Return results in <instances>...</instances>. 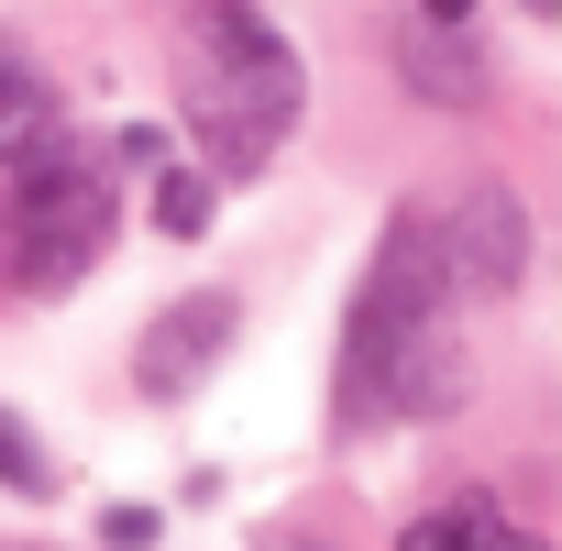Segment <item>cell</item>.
Masks as SVG:
<instances>
[{
    "label": "cell",
    "instance_id": "12",
    "mask_svg": "<svg viewBox=\"0 0 562 551\" xmlns=\"http://www.w3.org/2000/svg\"><path fill=\"white\" fill-rule=\"evenodd\" d=\"M419 23H474V0H419Z\"/></svg>",
    "mask_w": 562,
    "mask_h": 551
},
{
    "label": "cell",
    "instance_id": "2",
    "mask_svg": "<svg viewBox=\"0 0 562 551\" xmlns=\"http://www.w3.org/2000/svg\"><path fill=\"white\" fill-rule=\"evenodd\" d=\"M166 67H177V122L210 155L199 166L210 188H254L310 111V67L265 0H188L166 34Z\"/></svg>",
    "mask_w": 562,
    "mask_h": 551
},
{
    "label": "cell",
    "instance_id": "14",
    "mask_svg": "<svg viewBox=\"0 0 562 551\" xmlns=\"http://www.w3.org/2000/svg\"><path fill=\"white\" fill-rule=\"evenodd\" d=\"M0 551H34V540H0Z\"/></svg>",
    "mask_w": 562,
    "mask_h": 551
},
{
    "label": "cell",
    "instance_id": "11",
    "mask_svg": "<svg viewBox=\"0 0 562 551\" xmlns=\"http://www.w3.org/2000/svg\"><path fill=\"white\" fill-rule=\"evenodd\" d=\"M100 540H111V551H155V540H166V518L122 496V507H100Z\"/></svg>",
    "mask_w": 562,
    "mask_h": 551
},
{
    "label": "cell",
    "instance_id": "6",
    "mask_svg": "<svg viewBox=\"0 0 562 551\" xmlns=\"http://www.w3.org/2000/svg\"><path fill=\"white\" fill-rule=\"evenodd\" d=\"M397 89L408 100H430V111H485L496 100V67H485V45H474V23H397Z\"/></svg>",
    "mask_w": 562,
    "mask_h": 551
},
{
    "label": "cell",
    "instance_id": "13",
    "mask_svg": "<svg viewBox=\"0 0 562 551\" xmlns=\"http://www.w3.org/2000/svg\"><path fill=\"white\" fill-rule=\"evenodd\" d=\"M518 12H529V23H551V12H562V0H518Z\"/></svg>",
    "mask_w": 562,
    "mask_h": 551
},
{
    "label": "cell",
    "instance_id": "10",
    "mask_svg": "<svg viewBox=\"0 0 562 551\" xmlns=\"http://www.w3.org/2000/svg\"><path fill=\"white\" fill-rule=\"evenodd\" d=\"M210 210H221V199H210V177H199V166H155V232H166V243H199V232H210Z\"/></svg>",
    "mask_w": 562,
    "mask_h": 551
},
{
    "label": "cell",
    "instance_id": "3",
    "mask_svg": "<svg viewBox=\"0 0 562 551\" xmlns=\"http://www.w3.org/2000/svg\"><path fill=\"white\" fill-rule=\"evenodd\" d=\"M122 232V188L111 166L67 133L45 166H12V199H0V276H12L23 299H78L100 254Z\"/></svg>",
    "mask_w": 562,
    "mask_h": 551
},
{
    "label": "cell",
    "instance_id": "9",
    "mask_svg": "<svg viewBox=\"0 0 562 551\" xmlns=\"http://www.w3.org/2000/svg\"><path fill=\"white\" fill-rule=\"evenodd\" d=\"M0 485H12V496H34V507L67 485V463L34 441V419H23V408H0Z\"/></svg>",
    "mask_w": 562,
    "mask_h": 551
},
{
    "label": "cell",
    "instance_id": "1",
    "mask_svg": "<svg viewBox=\"0 0 562 551\" xmlns=\"http://www.w3.org/2000/svg\"><path fill=\"white\" fill-rule=\"evenodd\" d=\"M474 386V353H463V288L441 265V232L419 210H397L375 232V265L353 288V321H342V364H331V397H342V430H397V419H441L463 408Z\"/></svg>",
    "mask_w": 562,
    "mask_h": 551
},
{
    "label": "cell",
    "instance_id": "8",
    "mask_svg": "<svg viewBox=\"0 0 562 551\" xmlns=\"http://www.w3.org/2000/svg\"><path fill=\"white\" fill-rule=\"evenodd\" d=\"M397 551H551V540H540V529H518V518H507V496L463 485V496L419 507V518L397 529Z\"/></svg>",
    "mask_w": 562,
    "mask_h": 551
},
{
    "label": "cell",
    "instance_id": "4",
    "mask_svg": "<svg viewBox=\"0 0 562 551\" xmlns=\"http://www.w3.org/2000/svg\"><path fill=\"white\" fill-rule=\"evenodd\" d=\"M232 342H243V299H232V288H188V299H166V310L144 321L133 386H144V397H199V386L232 364Z\"/></svg>",
    "mask_w": 562,
    "mask_h": 551
},
{
    "label": "cell",
    "instance_id": "7",
    "mask_svg": "<svg viewBox=\"0 0 562 551\" xmlns=\"http://www.w3.org/2000/svg\"><path fill=\"white\" fill-rule=\"evenodd\" d=\"M67 133H78V122H67V89H56L23 45H0V166H45Z\"/></svg>",
    "mask_w": 562,
    "mask_h": 551
},
{
    "label": "cell",
    "instance_id": "5",
    "mask_svg": "<svg viewBox=\"0 0 562 551\" xmlns=\"http://www.w3.org/2000/svg\"><path fill=\"white\" fill-rule=\"evenodd\" d=\"M430 232H441V265H452L463 299H518L529 288V210H518L507 177H474L452 199V221H430Z\"/></svg>",
    "mask_w": 562,
    "mask_h": 551
}]
</instances>
